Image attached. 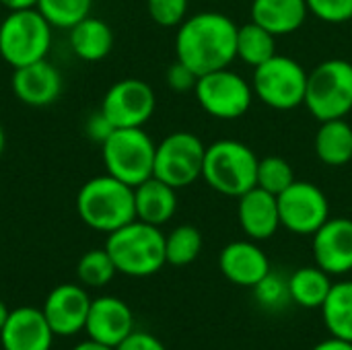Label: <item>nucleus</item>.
<instances>
[{
    "instance_id": "1",
    "label": "nucleus",
    "mask_w": 352,
    "mask_h": 350,
    "mask_svg": "<svg viewBox=\"0 0 352 350\" xmlns=\"http://www.w3.org/2000/svg\"><path fill=\"white\" fill-rule=\"evenodd\" d=\"M237 25L214 10L188 17L175 35V56L198 76L229 68L237 58Z\"/></svg>"
},
{
    "instance_id": "2",
    "label": "nucleus",
    "mask_w": 352,
    "mask_h": 350,
    "mask_svg": "<svg viewBox=\"0 0 352 350\" xmlns=\"http://www.w3.org/2000/svg\"><path fill=\"white\" fill-rule=\"evenodd\" d=\"M76 212L89 229L109 235L136 219L134 188L109 173L91 177L76 194Z\"/></svg>"
},
{
    "instance_id": "3",
    "label": "nucleus",
    "mask_w": 352,
    "mask_h": 350,
    "mask_svg": "<svg viewBox=\"0 0 352 350\" xmlns=\"http://www.w3.org/2000/svg\"><path fill=\"white\" fill-rule=\"evenodd\" d=\"M105 250L116 270L132 278L153 276L167 264L165 235L159 227L138 219L109 233Z\"/></svg>"
},
{
    "instance_id": "4",
    "label": "nucleus",
    "mask_w": 352,
    "mask_h": 350,
    "mask_svg": "<svg viewBox=\"0 0 352 350\" xmlns=\"http://www.w3.org/2000/svg\"><path fill=\"white\" fill-rule=\"evenodd\" d=\"M256 153L239 140H217L206 146L202 179L219 194L239 198L256 188L258 173Z\"/></svg>"
},
{
    "instance_id": "5",
    "label": "nucleus",
    "mask_w": 352,
    "mask_h": 350,
    "mask_svg": "<svg viewBox=\"0 0 352 350\" xmlns=\"http://www.w3.org/2000/svg\"><path fill=\"white\" fill-rule=\"evenodd\" d=\"M303 105L318 122L346 118L352 111L351 62L342 58H330L307 72Z\"/></svg>"
},
{
    "instance_id": "6",
    "label": "nucleus",
    "mask_w": 352,
    "mask_h": 350,
    "mask_svg": "<svg viewBox=\"0 0 352 350\" xmlns=\"http://www.w3.org/2000/svg\"><path fill=\"white\" fill-rule=\"evenodd\" d=\"M157 144L142 128H116L101 144L105 173L136 188L153 177Z\"/></svg>"
},
{
    "instance_id": "7",
    "label": "nucleus",
    "mask_w": 352,
    "mask_h": 350,
    "mask_svg": "<svg viewBox=\"0 0 352 350\" xmlns=\"http://www.w3.org/2000/svg\"><path fill=\"white\" fill-rule=\"evenodd\" d=\"M52 25L37 8L10 10L0 23V56L12 68L47 58Z\"/></svg>"
},
{
    "instance_id": "8",
    "label": "nucleus",
    "mask_w": 352,
    "mask_h": 350,
    "mask_svg": "<svg viewBox=\"0 0 352 350\" xmlns=\"http://www.w3.org/2000/svg\"><path fill=\"white\" fill-rule=\"evenodd\" d=\"M254 97L276 111H291L303 105L307 89V70L289 56L274 54L254 68Z\"/></svg>"
},
{
    "instance_id": "9",
    "label": "nucleus",
    "mask_w": 352,
    "mask_h": 350,
    "mask_svg": "<svg viewBox=\"0 0 352 350\" xmlns=\"http://www.w3.org/2000/svg\"><path fill=\"white\" fill-rule=\"evenodd\" d=\"M198 105L217 120L243 118L254 101L252 83L231 68H221L198 76L194 87Z\"/></svg>"
},
{
    "instance_id": "10",
    "label": "nucleus",
    "mask_w": 352,
    "mask_h": 350,
    "mask_svg": "<svg viewBox=\"0 0 352 350\" xmlns=\"http://www.w3.org/2000/svg\"><path fill=\"white\" fill-rule=\"evenodd\" d=\"M204 142L192 132H173L165 136L155 151L153 175L175 190L192 186L202 177Z\"/></svg>"
},
{
    "instance_id": "11",
    "label": "nucleus",
    "mask_w": 352,
    "mask_h": 350,
    "mask_svg": "<svg viewBox=\"0 0 352 350\" xmlns=\"http://www.w3.org/2000/svg\"><path fill=\"white\" fill-rule=\"evenodd\" d=\"M276 198L280 227L295 235H314L330 219L328 196L311 182L295 179Z\"/></svg>"
},
{
    "instance_id": "12",
    "label": "nucleus",
    "mask_w": 352,
    "mask_h": 350,
    "mask_svg": "<svg viewBox=\"0 0 352 350\" xmlns=\"http://www.w3.org/2000/svg\"><path fill=\"white\" fill-rule=\"evenodd\" d=\"M157 97L148 83L124 78L111 85L101 101V111L113 128H142L155 113Z\"/></svg>"
},
{
    "instance_id": "13",
    "label": "nucleus",
    "mask_w": 352,
    "mask_h": 350,
    "mask_svg": "<svg viewBox=\"0 0 352 350\" xmlns=\"http://www.w3.org/2000/svg\"><path fill=\"white\" fill-rule=\"evenodd\" d=\"M311 252L316 266L330 276H344L352 272V219H328L314 235Z\"/></svg>"
},
{
    "instance_id": "14",
    "label": "nucleus",
    "mask_w": 352,
    "mask_h": 350,
    "mask_svg": "<svg viewBox=\"0 0 352 350\" xmlns=\"http://www.w3.org/2000/svg\"><path fill=\"white\" fill-rule=\"evenodd\" d=\"M91 301L80 285L66 283L50 291L41 311L56 336H74L85 330Z\"/></svg>"
},
{
    "instance_id": "15",
    "label": "nucleus",
    "mask_w": 352,
    "mask_h": 350,
    "mask_svg": "<svg viewBox=\"0 0 352 350\" xmlns=\"http://www.w3.org/2000/svg\"><path fill=\"white\" fill-rule=\"evenodd\" d=\"M10 87L14 97L29 107H47L62 95L64 78L47 58L12 70Z\"/></svg>"
},
{
    "instance_id": "16",
    "label": "nucleus",
    "mask_w": 352,
    "mask_h": 350,
    "mask_svg": "<svg viewBox=\"0 0 352 350\" xmlns=\"http://www.w3.org/2000/svg\"><path fill=\"white\" fill-rule=\"evenodd\" d=\"M85 332L91 340L116 349L134 332V314L118 297H97L91 301Z\"/></svg>"
},
{
    "instance_id": "17",
    "label": "nucleus",
    "mask_w": 352,
    "mask_h": 350,
    "mask_svg": "<svg viewBox=\"0 0 352 350\" xmlns=\"http://www.w3.org/2000/svg\"><path fill=\"white\" fill-rule=\"evenodd\" d=\"M54 336L41 309L16 307L0 330V344L4 350H52Z\"/></svg>"
},
{
    "instance_id": "18",
    "label": "nucleus",
    "mask_w": 352,
    "mask_h": 350,
    "mask_svg": "<svg viewBox=\"0 0 352 350\" xmlns=\"http://www.w3.org/2000/svg\"><path fill=\"white\" fill-rule=\"evenodd\" d=\"M219 268L237 287L254 289L272 268L266 252L254 241H231L219 256Z\"/></svg>"
},
{
    "instance_id": "19",
    "label": "nucleus",
    "mask_w": 352,
    "mask_h": 350,
    "mask_svg": "<svg viewBox=\"0 0 352 350\" xmlns=\"http://www.w3.org/2000/svg\"><path fill=\"white\" fill-rule=\"evenodd\" d=\"M237 221L248 239H270L280 227L278 198L262 188H252L237 198Z\"/></svg>"
},
{
    "instance_id": "20",
    "label": "nucleus",
    "mask_w": 352,
    "mask_h": 350,
    "mask_svg": "<svg viewBox=\"0 0 352 350\" xmlns=\"http://www.w3.org/2000/svg\"><path fill=\"white\" fill-rule=\"evenodd\" d=\"M134 208L138 221L161 227L177 210V190L153 175L134 188Z\"/></svg>"
},
{
    "instance_id": "21",
    "label": "nucleus",
    "mask_w": 352,
    "mask_h": 350,
    "mask_svg": "<svg viewBox=\"0 0 352 350\" xmlns=\"http://www.w3.org/2000/svg\"><path fill=\"white\" fill-rule=\"evenodd\" d=\"M252 21L272 35H291L303 27L309 17L305 0H252Z\"/></svg>"
},
{
    "instance_id": "22",
    "label": "nucleus",
    "mask_w": 352,
    "mask_h": 350,
    "mask_svg": "<svg viewBox=\"0 0 352 350\" xmlns=\"http://www.w3.org/2000/svg\"><path fill=\"white\" fill-rule=\"evenodd\" d=\"M68 41L70 50L74 52L76 58L85 62H99L109 56L113 47V31L111 27L97 19V17H87L80 23H76L72 29H68Z\"/></svg>"
},
{
    "instance_id": "23",
    "label": "nucleus",
    "mask_w": 352,
    "mask_h": 350,
    "mask_svg": "<svg viewBox=\"0 0 352 350\" xmlns=\"http://www.w3.org/2000/svg\"><path fill=\"white\" fill-rule=\"evenodd\" d=\"M314 151L328 167H342L352 161V126L344 120L320 122L316 132Z\"/></svg>"
},
{
    "instance_id": "24",
    "label": "nucleus",
    "mask_w": 352,
    "mask_h": 350,
    "mask_svg": "<svg viewBox=\"0 0 352 350\" xmlns=\"http://www.w3.org/2000/svg\"><path fill=\"white\" fill-rule=\"evenodd\" d=\"M332 285L330 274L320 266H303L289 276L291 301L305 309H318L324 305Z\"/></svg>"
},
{
    "instance_id": "25",
    "label": "nucleus",
    "mask_w": 352,
    "mask_h": 350,
    "mask_svg": "<svg viewBox=\"0 0 352 350\" xmlns=\"http://www.w3.org/2000/svg\"><path fill=\"white\" fill-rule=\"evenodd\" d=\"M320 309L328 332L334 338L352 342V281L334 283Z\"/></svg>"
},
{
    "instance_id": "26",
    "label": "nucleus",
    "mask_w": 352,
    "mask_h": 350,
    "mask_svg": "<svg viewBox=\"0 0 352 350\" xmlns=\"http://www.w3.org/2000/svg\"><path fill=\"white\" fill-rule=\"evenodd\" d=\"M276 54V35L250 21L237 29V58L256 68Z\"/></svg>"
},
{
    "instance_id": "27",
    "label": "nucleus",
    "mask_w": 352,
    "mask_h": 350,
    "mask_svg": "<svg viewBox=\"0 0 352 350\" xmlns=\"http://www.w3.org/2000/svg\"><path fill=\"white\" fill-rule=\"evenodd\" d=\"M202 233L194 225H179L165 235V258L171 266H188L202 252Z\"/></svg>"
},
{
    "instance_id": "28",
    "label": "nucleus",
    "mask_w": 352,
    "mask_h": 350,
    "mask_svg": "<svg viewBox=\"0 0 352 350\" xmlns=\"http://www.w3.org/2000/svg\"><path fill=\"white\" fill-rule=\"evenodd\" d=\"M93 0H37V10L58 29H72L91 14Z\"/></svg>"
},
{
    "instance_id": "29",
    "label": "nucleus",
    "mask_w": 352,
    "mask_h": 350,
    "mask_svg": "<svg viewBox=\"0 0 352 350\" xmlns=\"http://www.w3.org/2000/svg\"><path fill=\"white\" fill-rule=\"evenodd\" d=\"M118 274L113 260L109 258L107 250H89L87 254H82V258L76 264V276L80 281V285L91 287V289H99L111 283V278Z\"/></svg>"
},
{
    "instance_id": "30",
    "label": "nucleus",
    "mask_w": 352,
    "mask_h": 350,
    "mask_svg": "<svg viewBox=\"0 0 352 350\" xmlns=\"http://www.w3.org/2000/svg\"><path fill=\"white\" fill-rule=\"evenodd\" d=\"M295 182V171L291 163L283 157H264L258 161L256 186L278 196Z\"/></svg>"
},
{
    "instance_id": "31",
    "label": "nucleus",
    "mask_w": 352,
    "mask_h": 350,
    "mask_svg": "<svg viewBox=\"0 0 352 350\" xmlns=\"http://www.w3.org/2000/svg\"><path fill=\"white\" fill-rule=\"evenodd\" d=\"M254 297L256 301L270 311H278L291 303V293H289V278H285L278 272H268L256 287H254Z\"/></svg>"
},
{
    "instance_id": "32",
    "label": "nucleus",
    "mask_w": 352,
    "mask_h": 350,
    "mask_svg": "<svg viewBox=\"0 0 352 350\" xmlns=\"http://www.w3.org/2000/svg\"><path fill=\"white\" fill-rule=\"evenodd\" d=\"M190 0H146L151 19L161 27H179L188 19Z\"/></svg>"
},
{
    "instance_id": "33",
    "label": "nucleus",
    "mask_w": 352,
    "mask_h": 350,
    "mask_svg": "<svg viewBox=\"0 0 352 350\" xmlns=\"http://www.w3.org/2000/svg\"><path fill=\"white\" fill-rule=\"evenodd\" d=\"M309 14L330 25L352 21V0H305Z\"/></svg>"
},
{
    "instance_id": "34",
    "label": "nucleus",
    "mask_w": 352,
    "mask_h": 350,
    "mask_svg": "<svg viewBox=\"0 0 352 350\" xmlns=\"http://www.w3.org/2000/svg\"><path fill=\"white\" fill-rule=\"evenodd\" d=\"M165 80H167V87L175 93H188V91H194L196 83H198V74L188 68L184 62H179L175 58V62L167 68L165 72Z\"/></svg>"
},
{
    "instance_id": "35",
    "label": "nucleus",
    "mask_w": 352,
    "mask_h": 350,
    "mask_svg": "<svg viewBox=\"0 0 352 350\" xmlns=\"http://www.w3.org/2000/svg\"><path fill=\"white\" fill-rule=\"evenodd\" d=\"M113 130H116L113 124L105 118V113H103L101 109L95 111V113L87 120V124H85V132H87L89 140L99 142V144H103V142L111 136Z\"/></svg>"
},
{
    "instance_id": "36",
    "label": "nucleus",
    "mask_w": 352,
    "mask_h": 350,
    "mask_svg": "<svg viewBox=\"0 0 352 350\" xmlns=\"http://www.w3.org/2000/svg\"><path fill=\"white\" fill-rule=\"evenodd\" d=\"M116 350H167L165 349V344L157 338V336H153V334H148V332H132L126 340H122Z\"/></svg>"
},
{
    "instance_id": "37",
    "label": "nucleus",
    "mask_w": 352,
    "mask_h": 350,
    "mask_svg": "<svg viewBox=\"0 0 352 350\" xmlns=\"http://www.w3.org/2000/svg\"><path fill=\"white\" fill-rule=\"evenodd\" d=\"M311 350H352V342L346 340H340V338H328V340H322L320 344H316Z\"/></svg>"
},
{
    "instance_id": "38",
    "label": "nucleus",
    "mask_w": 352,
    "mask_h": 350,
    "mask_svg": "<svg viewBox=\"0 0 352 350\" xmlns=\"http://www.w3.org/2000/svg\"><path fill=\"white\" fill-rule=\"evenodd\" d=\"M2 6H6L8 10H23V8H35L37 0H0Z\"/></svg>"
},
{
    "instance_id": "39",
    "label": "nucleus",
    "mask_w": 352,
    "mask_h": 350,
    "mask_svg": "<svg viewBox=\"0 0 352 350\" xmlns=\"http://www.w3.org/2000/svg\"><path fill=\"white\" fill-rule=\"evenodd\" d=\"M72 350H116L111 349V347H107V344H101V342H95V340H82V342H78L76 347Z\"/></svg>"
},
{
    "instance_id": "40",
    "label": "nucleus",
    "mask_w": 352,
    "mask_h": 350,
    "mask_svg": "<svg viewBox=\"0 0 352 350\" xmlns=\"http://www.w3.org/2000/svg\"><path fill=\"white\" fill-rule=\"evenodd\" d=\"M8 314H10L8 307L0 301V330L4 328V324H6V320H8Z\"/></svg>"
},
{
    "instance_id": "41",
    "label": "nucleus",
    "mask_w": 352,
    "mask_h": 350,
    "mask_svg": "<svg viewBox=\"0 0 352 350\" xmlns=\"http://www.w3.org/2000/svg\"><path fill=\"white\" fill-rule=\"evenodd\" d=\"M4 144H6V136H4V128H2V124H0V157H2V153H4Z\"/></svg>"
}]
</instances>
